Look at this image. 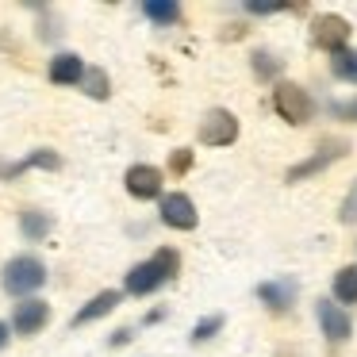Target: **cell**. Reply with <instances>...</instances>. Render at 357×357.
<instances>
[{
  "instance_id": "cell-1",
  "label": "cell",
  "mask_w": 357,
  "mask_h": 357,
  "mask_svg": "<svg viewBox=\"0 0 357 357\" xmlns=\"http://www.w3.org/2000/svg\"><path fill=\"white\" fill-rule=\"evenodd\" d=\"M177 265H181L177 250H158L150 261L135 265V269L127 273V292H131V296H150V292H158L165 280L177 277Z\"/></svg>"
},
{
  "instance_id": "cell-2",
  "label": "cell",
  "mask_w": 357,
  "mask_h": 357,
  "mask_svg": "<svg viewBox=\"0 0 357 357\" xmlns=\"http://www.w3.org/2000/svg\"><path fill=\"white\" fill-rule=\"evenodd\" d=\"M43 280H47V265L31 254L12 257V261L4 265V273H0V284H4L8 296H27V292H35V288H43Z\"/></svg>"
},
{
  "instance_id": "cell-3",
  "label": "cell",
  "mask_w": 357,
  "mask_h": 357,
  "mask_svg": "<svg viewBox=\"0 0 357 357\" xmlns=\"http://www.w3.org/2000/svg\"><path fill=\"white\" fill-rule=\"evenodd\" d=\"M273 104H277V116L288 119V123H307L311 112H315V104H311V96L303 93L300 85H277V93H273Z\"/></svg>"
},
{
  "instance_id": "cell-4",
  "label": "cell",
  "mask_w": 357,
  "mask_h": 357,
  "mask_svg": "<svg viewBox=\"0 0 357 357\" xmlns=\"http://www.w3.org/2000/svg\"><path fill=\"white\" fill-rule=\"evenodd\" d=\"M238 139V119L223 108H211L200 123V142L204 146H231Z\"/></svg>"
},
{
  "instance_id": "cell-5",
  "label": "cell",
  "mask_w": 357,
  "mask_h": 357,
  "mask_svg": "<svg viewBox=\"0 0 357 357\" xmlns=\"http://www.w3.org/2000/svg\"><path fill=\"white\" fill-rule=\"evenodd\" d=\"M311 35H315V43H319L323 50L338 54V50H346L349 24H346L342 16H334V12H326V16H315V24H311Z\"/></svg>"
},
{
  "instance_id": "cell-6",
  "label": "cell",
  "mask_w": 357,
  "mask_h": 357,
  "mask_svg": "<svg viewBox=\"0 0 357 357\" xmlns=\"http://www.w3.org/2000/svg\"><path fill=\"white\" fill-rule=\"evenodd\" d=\"M162 223L177 227V231H192L196 227V204L188 200L185 192H173L162 200Z\"/></svg>"
},
{
  "instance_id": "cell-7",
  "label": "cell",
  "mask_w": 357,
  "mask_h": 357,
  "mask_svg": "<svg viewBox=\"0 0 357 357\" xmlns=\"http://www.w3.org/2000/svg\"><path fill=\"white\" fill-rule=\"evenodd\" d=\"M127 192L135 200H154L162 192V169H154V165H131L127 169Z\"/></svg>"
},
{
  "instance_id": "cell-8",
  "label": "cell",
  "mask_w": 357,
  "mask_h": 357,
  "mask_svg": "<svg viewBox=\"0 0 357 357\" xmlns=\"http://www.w3.org/2000/svg\"><path fill=\"white\" fill-rule=\"evenodd\" d=\"M319 326H323V334L331 342H346L349 331H354L349 315L338 307V303H331V300H319Z\"/></svg>"
},
{
  "instance_id": "cell-9",
  "label": "cell",
  "mask_w": 357,
  "mask_h": 357,
  "mask_svg": "<svg viewBox=\"0 0 357 357\" xmlns=\"http://www.w3.org/2000/svg\"><path fill=\"white\" fill-rule=\"evenodd\" d=\"M47 319H50V307L43 300H24L12 315V326H16V334H39L47 326Z\"/></svg>"
},
{
  "instance_id": "cell-10",
  "label": "cell",
  "mask_w": 357,
  "mask_h": 357,
  "mask_svg": "<svg viewBox=\"0 0 357 357\" xmlns=\"http://www.w3.org/2000/svg\"><path fill=\"white\" fill-rule=\"evenodd\" d=\"M257 296H261L265 307H273V311H288V307L296 303V280H292V277L265 280V284L257 288Z\"/></svg>"
},
{
  "instance_id": "cell-11",
  "label": "cell",
  "mask_w": 357,
  "mask_h": 357,
  "mask_svg": "<svg viewBox=\"0 0 357 357\" xmlns=\"http://www.w3.org/2000/svg\"><path fill=\"white\" fill-rule=\"evenodd\" d=\"M85 70L89 66L81 62L77 54H58L54 62H50V81H54V85H81Z\"/></svg>"
},
{
  "instance_id": "cell-12",
  "label": "cell",
  "mask_w": 357,
  "mask_h": 357,
  "mask_svg": "<svg viewBox=\"0 0 357 357\" xmlns=\"http://www.w3.org/2000/svg\"><path fill=\"white\" fill-rule=\"evenodd\" d=\"M342 150H349L346 142H331V146H326V150H319V154L311 158V162H303V165H296V169H288V181L296 185V181H303V177H311V173H319L323 165H331L334 158H342Z\"/></svg>"
},
{
  "instance_id": "cell-13",
  "label": "cell",
  "mask_w": 357,
  "mask_h": 357,
  "mask_svg": "<svg viewBox=\"0 0 357 357\" xmlns=\"http://www.w3.org/2000/svg\"><path fill=\"white\" fill-rule=\"evenodd\" d=\"M112 307H119V292H100V296H93V300L85 303V307L73 315V326H85V323H93V319H104Z\"/></svg>"
},
{
  "instance_id": "cell-14",
  "label": "cell",
  "mask_w": 357,
  "mask_h": 357,
  "mask_svg": "<svg viewBox=\"0 0 357 357\" xmlns=\"http://www.w3.org/2000/svg\"><path fill=\"white\" fill-rule=\"evenodd\" d=\"M50 227H54V219H50L47 211H24V215H20V231H24L31 242L47 238V234H50Z\"/></svg>"
},
{
  "instance_id": "cell-15",
  "label": "cell",
  "mask_w": 357,
  "mask_h": 357,
  "mask_svg": "<svg viewBox=\"0 0 357 357\" xmlns=\"http://www.w3.org/2000/svg\"><path fill=\"white\" fill-rule=\"evenodd\" d=\"M31 165H43V169H58V165H62V158L54 154V150H35L31 158H27V162H20V165H4V177H12V173H24V169H31Z\"/></svg>"
},
{
  "instance_id": "cell-16",
  "label": "cell",
  "mask_w": 357,
  "mask_h": 357,
  "mask_svg": "<svg viewBox=\"0 0 357 357\" xmlns=\"http://www.w3.org/2000/svg\"><path fill=\"white\" fill-rule=\"evenodd\" d=\"M334 296H338L342 303H357V265L338 269V277H334Z\"/></svg>"
},
{
  "instance_id": "cell-17",
  "label": "cell",
  "mask_w": 357,
  "mask_h": 357,
  "mask_svg": "<svg viewBox=\"0 0 357 357\" xmlns=\"http://www.w3.org/2000/svg\"><path fill=\"white\" fill-rule=\"evenodd\" d=\"M142 12H146L154 24H177V20H181V8L173 4V0H146Z\"/></svg>"
},
{
  "instance_id": "cell-18",
  "label": "cell",
  "mask_w": 357,
  "mask_h": 357,
  "mask_svg": "<svg viewBox=\"0 0 357 357\" xmlns=\"http://www.w3.org/2000/svg\"><path fill=\"white\" fill-rule=\"evenodd\" d=\"M334 77L338 81H349V85H357V50H338L331 62Z\"/></svg>"
},
{
  "instance_id": "cell-19",
  "label": "cell",
  "mask_w": 357,
  "mask_h": 357,
  "mask_svg": "<svg viewBox=\"0 0 357 357\" xmlns=\"http://www.w3.org/2000/svg\"><path fill=\"white\" fill-rule=\"evenodd\" d=\"M81 89H85L93 100H108V73L96 70V66H89L85 77H81Z\"/></svg>"
},
{
  "instance_id": "cell-20",
  "label": "cell",
  "mask_w": 357,
  "mask_h": 357,
  "mask_svg": "<svg viewBox=\"0 0 357 357\" xmlns=\"http://www.w3.org/2000/svg\"><path fill=\"white\" fill-rule=\"evenodd\" d=\"M254 70L261 73V77H277L280 62H277L273 54H265V50H257V54H254Z\"/></svg>"
},
{
  "instance_id": "cell-21",
  "label": "cell",
  "mask_w": 357,
  "mask_h": 357,
  "mask_svg": "<svg viewBox=\"0 0 357 357\" xmlns=\"http://www.w3.org/2000/svg\"><path fill=\"white\" fill-rule=\"evenodd\" d=\"M342 223H357V185L346 192V200H342V211H338Z\"/></svg>"
},
{
  "instance_id": "cell-22",
  "label": "cell",
  "mask_w": 357,
  "mask_h": 357,
  "mask_svg": "<svg viewBox=\"0 0 357 357\" xmlns=\"http://www.w3.org/2000/svg\"><path fill=\"white\" fill-rule=\"evenodd\" d=\"M219 326H223V319H219V315H211V319H204V323H196L192 338H196V342H204V338H211V334H215Z\"/></svg>"
},
{
  "instance_id": "cell-23",
  "label": "cell",
  "mask_w": 357,
  "mask_h": 357,
  "mask_svg": "<svg viewBox=\"0 0 357 357\" xmlns=\"http://www.w3.org/2000/svg\"><path fill=\"white\" fill-rule=\"evenodd\" d=\"M246 8H250V12H277V8H284V4H269V0H246Z\"/></svg>"
},
{
  "instance_id": "cell-24",
  "label": "cell",
  "mask_w": 357,
  "mask_h": 357,
  "mask_svg": "<svg viewBox=\"0 0 357 357\" xmlns=\"http://www.w3.org/2000/svg\"><path fill=\"white\" fill-rule=\"evenodd\" d=\"M188 162H192V154H188V150H177V158H173V169L185 173V169H188Z\"/></svg>"
},
{
  "instance_id": "cell-25",
  "label": "cell",
  "mask_w": 357,
  "mask_h": 357,
  "mask_svg": "<svg viewBox=\"0 0 357 357\" xmlns=\"http://www.w3.org/2000/svg\"><path fill=\"white\" fill-rule=\"evenodd\" d=\"M338 116L342 119H357V100L354 104H338Z\"/></svg>"
},
{
  "instance_id": "cell-26",
  "label": "cell",
  "mask_w": 357,
  "mask_h": 357,
  "mask_svg": "<svg viewBox=\"0 0 357 357\" xmlns=\"http://www.w3.org/2000/svg\"><path fill=\"white\" fill-rule=\"evenodd\" d=\"M4 342H8V326L0 323V349H4Z\"/></svg>"
}]
</instances>
